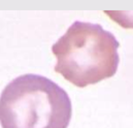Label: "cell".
<instances>
[{
	"label": "cell",
	"mask_w": 133,
	"mask_h": 128,
	"mask_svg": "<svg viewBox=\"0 0 133 128\" xmlns=\"http://www.w3.org/2000/svg\"><path fill=\"white\" fill-rule=\"evenodd\" d=\"M71 116L67 92L43 75H20L0 95L2 128H67Z\"/></svg>",
	"instance_id": "obj_2"
},
{
	"label": "cell",
	"mask_w": 133,
	"mask_h": 128,
	"mask_svg": "<svg viewBox=\"0 0 133 128\" xmlns=\"http://www.w3.org/2000/svg\"><path fill=\"white\" fill-rule=\"evenodd\" d=\"M116 36L99 24L75 21L52 47L54 70L78 88L112 78L120 63Z\"/></svg>",
	"instance_id": "obj_1"
}]
</instances>
